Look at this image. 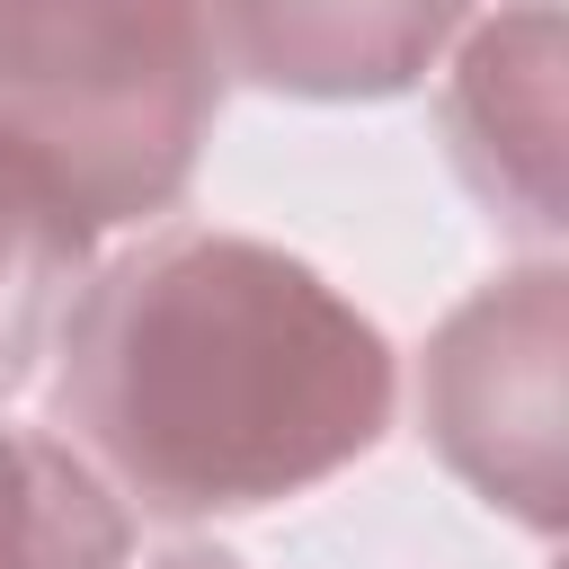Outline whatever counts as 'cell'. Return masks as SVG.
<instances>
[{
    "label": "cell",
    "instance_id": "5b68a950",
    "mask_svg": "<svg viewBox=\"0 0 569 569\" xmlns=\"http://www.w3.org/2000/svg\"><path fill=\"white\" fill-rule=\"evenodd\" d=\"M471 0H213L222 53L302 98H382L427 71Z\"/></svg>",
    "mask_w": 569,
    "mask_h": 569
},
{
    "label": "cell",
    "instance_id": "7a4b0ae2",
    "mask_svg": "<svg viewBox=\"0 0 569 569\" xmlns=\"http://www.w3.org/2000/svg\"><path fill=\"white\" fill-rule=\"evenodd\" d=\"M213 107V0H0V142L89 231L160 213Z\"/></svg>",
    "mask_w": 569,
    "mask_h": 569
},
{
    "label": "cell",
    "instance_id": "ba28073f",
    "mask_svg": "<svg viewBox=\"0 0 569 569\" xmlns=\"http://www.w3.org/2000/svg\"><path fill=\"white\" fill-rule=\"evenodd\" d=\"M169 569H222V560H169Z\"/></svg>",
    "mask_w": 569,
    "mask_h": 569
},
{
    "label": "cell",
    "instance_id": "277c9868",
    "mask_svg": "<svg viewBox=\"0 0 569 569\" xmlns=\"http://www.w3.org/2000/svg\"><path fill=\"white\" fill-rule=\"evenodd\" d=\"M445 124L489 204H507L525 231L560 222V18L551 0H525L471 36Z\"/></svg>",
    "mask_w": 569,
    "mask_h": 569
},
{
    "label": "cell",
    "instance_id": "52a82bcc",
    "mask_svg": "<svg viewBox=\"0 0 569 569\" xmlns=\"http://www.w3.org/2000/svg\"><path fill=\"white\" fill-rule=\"evenodd\" d=\"M80 258H89V222L0 142V391H18V373L36 365Z\"/></svg>",
    "mask_w": 569,
    "mask_h": 569
},
{
    "label": "cell",
    "instance_id": "6da1fadb",
    "mask_svg": "<svg viewBox=\"0 0 569 569\" xmlns=\"http://www.w3.org/2000/svg\"><path fill=\"white\" fill-rule=\"evenodd\" d=\"M53 418L151 516H231L356 462L391 418V356L284 249L169 231L71 302Z\"/></svg>",
    "mask_w": 569,
    "mask_h": 569
},
{
    "label": "cell",
    "instance_id": "8992f818",
    "mask_svg": "<svg viewBox=\"0 0 569 569\" xmlns=\"http://www.w3.org/2000/svg\"><path fill=\"white\" fill-rule=\"evenodd\" d=\"M116 551L124 516L107 507V480L71 445L0 418V569H116Z\"/></svg>",
    "mask_w": 569,
    "mask_h": 569
},
{
    "label": "cell",
    "instance_id": "3957f363",
    "mask_svg": "<svg viewBox=\"0 0 569 569\" xmlns=\"http://www.w3.org/2000/svg\"><path fill=\"white\" fill-rule=\"evenodd\" d=\"M436 453L525 525H560V276L533 267L445 320L418 382Z\"/></svg>",
    "mask_w": 569,
    "mask_h": 569
}]
</instances>
